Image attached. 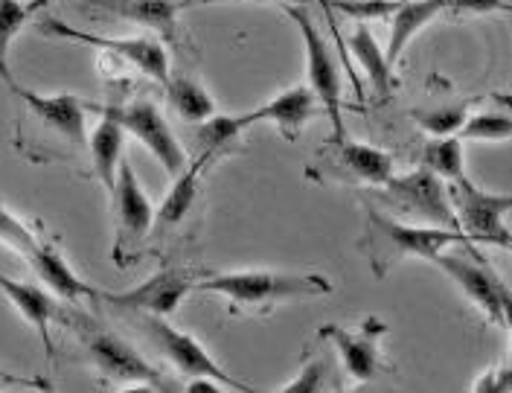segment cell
<instances>
[{"label":"cell","mask_w":512,"mask_h":393,"mask_svg":"<svg viewBox=\"0 0 512 393\" xmlns=\"http://www.w3.org/2000/svg\"><path fill=\"white\" fill-rule=\"evenodd\" d=\"M364 210H367V230H364L367 260L379 277H384L402 260L434 262V257L443 254L451 245H472L460 230L434 228V225H405L393 213L379 210L373 201H364Z\"/></svg>","instance_id":"6da1fadb"},{"label":"cell","mask_w":512,"mask_h":393,"mask_svg":"<svg viewBox=\"0 0 512 393\" xmlns=\"http://www.w3.org/2000/svg\"><path fill=\"white\" fill-rule=\"evenodd\" d=\"M192 292L219 295L230 300V312L256 309L265 312L277 303L303 300V297H323L332 292V283L320 274H291V271H224L210 274L195 283Z\"/></svg>","instance_id":"7a4b0ae2"},{"label":"cell","mask_w":512,"mask_h":393,"mask_svg":"<svg viewBox=\"0 0 512 393\" xmlns=\"http://www.w3.org/2000/svg\"><path fill=\"white\" fill-rule=\"evenodd\" d=\"M59 324L73 329V335L79 338L88 359L94 361L96 373L105 382H134V385H149L155 391H163V376L158 367L149 364L131 344L117 338L111 329L102 327L91 315L62 306Z\"/></svg>","instance_id":"3957f363"},{"label":"cell","mask_w":512,"mask_h":393,"mask_svg":"<svg viewBox=\"0 0 512 393\" xmlns=\"http://www.w3.org/2000/svg\"><path fill=\"white\" fill-rule=\"evenodd\" d=\"M446 196L457 230L472 242V245H498V248H510V193H486L478 184L469 181V175L446 181Z\"/></svg>","instance_id":"277c9868"},{"label":"cell","mask_w":512,"mask_h":393,"mask_svg":"<svg viewBox=\"0 0 512 393\" xmlns=\"http://www.w3.org/2000/svg\"><path fill=\"white\" fill-rule=\"evenodd\" d=\"M286 15L297 24V30L303 35V50H306V85L320 102V111L329 120L332 129V143L347 137V126H344V105H341V67L332 53V47L326 44V38L320 35L315 21L309 18V12L303 6H286Z\"/></svg>","instance_id":"5b68a950"},{"label":"cell","mask_w":512,"mask_h":393,"mask_svg":"<svg viewBox=\"0 0 512 393\" xmlns=\"http://www.w3.org/2000/svg\"><path fill=\"white\" fill-rule=\"evenodd\" d=\"M373 198H379L390 213H396V219L457 230V219L446 196V181L425 166L408 175H390L382 187H373Z\"/></svg>","instance_id":"8992f818"},{"label":"cell","mask_w":512,"mask_h":393,"mask_svg":"<svg viewBox=\"0 0 512 393\" xmlns=\"http://www.w3.org/2000/svg\"><path fill=\"white\" fill-rule=\"evenodd\" d=\"M434 265L446 271L448 280L478 306L486 321L504 329L510 327V289L492 271V265L480 260L475 245H466V251L463 245H451L434 257Z\"/></svg>","instance_id":"52a82bcc"},{"label":"cell","mask_w":512,"mask_h":393,"mask_svg":"<svg viewBox=\"0 0 512 393\" xmlns=\"http://www.w3.org/2000/svg\"><path fill=\"white\" fill-rule=\"evenodd\" d=\"M35 24H38L41 33L50 35V38H64V41H76V44H88V47H96V50H105L108 56H117V59H123L131 67H137L143 76H149L158 85H166V79L172 76V70H169V53H166L163 41L152 38V35L114 38V35L85 33V30L70 27L67 21L56 18V15H47V9L38 12Z\"/></svg>","instance_id":"ba28073f"},{"label":"cell","mask_w":512,"mask_h":393,"mask_svg":"<svg viewBox=\"0 0 512 393\" xmlns=\"http://www.w3.org/2000/svg\"><path fill=\"white\" fill-rule=\"evenodd\" d=\"M128 318H134L137 329H143V335L158 347L160 353H163V359L172 361V364H175L187 379L207 376V379L219 382L224 391H242V393L254 391V388H251V385H245L242 379L230 376L222 364L213 359V356H210V353H207L195 338H192L190 332L172 327L166 318H160V315H128Z\"/></svg>","instance_id":"9c48e42d"},{"label":"cell","mask_w":512,"mask_h":393,"mask_svg":"<svg viewBox=\"0 0 512 393\" xmlns=\"http://www.w3.org/2000/svg\"><path fill=\"white\" fill-rule=\"evenodd\" d=\"M114 251L111 257L117 265H128L131 257L137 254L140 242L152 233L155 225V207H152V198L146 196V190L140 187L134 169L128 164L126 158L120 161L117 169V184H114Z\"/></svg>","instance_id":"30bf717a"},{"label":"cell","mask_w":512,"mask_h":393,"mask_svg":"<svg viewBox=\"0 0 512 393\" xmlns=\"http://www.w3.org/2000/svg\"><path fill=\"white\" fill-rule=\"evenodd\" d=\"M117 117L126 134H131L137 143H143L169 175H178L187 166V152L155 102L134 99L123 108H117Z\"/></svg>","instance_id":"8fae6325"},{"label":"cell","mask_w":512,"mask_h":393,"mask_svg":"<svg viewBox=\"0 0 512 393\" xmlns=\"http://www.w3.org/2000/svg\"><path fill=\"white\" fill-rule=\"evenodd\" d=\"M195 289V280L187 271H178V268H166L152 274L149 280H143L140 286L120 292V295H111V292H102L99 303H108L114 309H120L123 315H160V318H169L178 312L181 300L190 295Z\"/></svg>","instance_id":"7c38bea8"},{"label":"cell","mask_w":512,"mask_h":393,"mask_svg":"<svg viewBox=\"0 0 512 393\" xmlns=\"http://www.w3.org/2000/svg\"><path fill=\"white\" fill-rule=\"evenodd\" d=\"M384 332H387V327L379 318H367L358 327L326 324V327H320L318 335L338 350V359L344 364L347 376L355 379L358 385H367L384 370L382 353H379Z\"/></svg>","instance_id":"4fadbf2b"},{"label":"cell","mask_w":512,"mask_h":393,"mask_svg":"<svg viewBox=\"0 0 512 393\" xmlns=\"http://www.w3.org/2000/svg\"><path fill=\"white\" fill-rule=\"evenodd\" d=\"M9 91L30 108V114L44 129L56 131L59 137L70 140L73 146H88V111L94 105H88L85 99L73 97V94L44 97V94L30 91V88H21L18 82H12Z\"/></svg>","instance_id":"5bb4252c"},{"label":"cell","mask_w":512,"mask_h":393,"mask_svg":"<svg viewBox=\"0 0 512 393\" xmlns=\"http://www.w3.org/2000/svg\"><path fill=\"white\" fill-rule=\"evenodd\" d=\"M318 114H323V111H320V102L315 99V94L309 91V85H294V88H286L283 94L271 97L268 102H262L254 111L236 114V120L242 129H251L256 123H268L286 140H297L300 131L306 129V123L315 120Z\"/></svg>","instance_id":"9a60e30c"},{"label":"cell","mask_w":512,"mask_h":393,"mask_svg":"<svg viewBox=\"0 0 512 393\" xmlns=\"http://www.w3.org/2000/svg\"><path fill=\"white\" fill-rule=\"evenodd\" d=\"M323 149H329V155H335L332 169L338 172L335 178L344 184H364V187H382L384 181L393 175V158L370 143H358V140H326Z\"/></svg>","instance_id":"2e32d148"},{"label":"cell","mask_w":512,"mask_h":393,"mask_svg":"<svg viewBox=\"0 0 512 393\" xmlns=\"http://www.w3.org/2000/svg\"><path fill=\"white\" fill-rule=\"evenodd\" d=\"M0 292L6 295V300H9L12 306H15V312L38 332L47 359H53L56 350H53L50 327H53V324L59 321V315H62V306L56 303V297L50 295V292H44V289H38V286H32V283L12 280V277H6V274H0Z\"/></svg>","instance_id":"e0dca14e"},{"label":"cell","mask_w":512,"mask_h":393,"mask_svg":"<svg viewBox=\"0 0 512 393\" xmlns=\"http://www.w3.org/2000/svg\"><path fill=\"white\" fill-rule=\"evenodd\" d=\"M85 6H94L99 12L117 15L137 27H146L160 35L166 44L178 41V15H181L178 0H88Z\"/></svg>","instance_id":"ac0fdd59"},{"label":"cell","mask_w":512,"mask_h":393,"mask_svg":"<svg viewBox=\"0 0 512 393\" xmlns=\"http://www.w3.org/2000/svg\"><path fill=\"white\" fill-rule=\"evenodd\" d=\"M32 271L38 274V280L53 292V295L64 297L67 303H79V300H91V303H99L102 297V289H96L91 283H85L73 268L70 262L64 260L62 254L56 251V245L50 242H38L35 251L30 254Z\"/></svg>","instance_id":"d6986e66"},{"label":"cell","mask_w":512,"mask_h":393,"mask_svg":"<svg viewBox=\"0 0 512 393\" xmlns=\"http://www.w3.org/2000/svg\"><path fill=\"white\" fill-rule=\"evenodd\" d=\"M96 111H99V126L94 129V134H88V149H91V164H94L96 178L111 196L114 184H117L120 161L126 158L123 155L126 129L120 126L117 105H96Z\"/></svg>","instance_id":"ffe728a7"},{"label":"cell","mask_w":512,"mask_h":393,"mask_svg":"<svg viewBox=\"0 0 512 393\" xmlns=\"http://www.w3.org/2000/svg\"><path fill=\"white\" fill-rule=\"evenodd\" d=\"M446 12V0H405L393 9L390 18V38L384 47V56L390 65L399 62V56L405 53V47L414 41L419 30H425L437 15Z\"/></svg>","instance_id":"44dd1931"},{"label":"cell","mask_w":512,"mask_h":393,"mask_svg":"<svg viewBox=\"0 0 512 393\" xmlns=\"http://www.w3.org/2000/svg\"><path fill=\"white\" fill-rule=\"evenodd\" d=\"M207 161L195 158L192 164H187L178 175H172V187L163 198L158 210H155V233H166V230L178 228L187 216H190L192 204L198 198V181H201V172H204Z\"/></svg>","instance_id":"7402d4cb"},{"label":"cell","mask_w":512,"mask_h":393,"mask_svg":"<svg viewBox=\"0 0 512 393\" xmlns=\"http://www.w3.org/2000/svg\"><path fill=\"white\" fill-rule=\"evenodd\" d=\"M350 53L355 62L361 65L373 94L379 99H387L396 88V76H393V65L384 56V47L376 41V35L370 33L367 24H358L350 35Z\"/></svg>","instance_id":"603a6c76"},{"label":"cell","mask_w":512,"mask_h":393,"mask_svg":"<svg viewBox=\"0 0 512 393\" xmlns=\"http://www.w3.org/2000/svg\"><path fill=\"white\" fill-rule=\"evenodd\" d=\"M163 88H166V102L172 105V111L192 126H198L216 114V99L210 97V91L201 82H195L192 76L175 73L166 79Z\"/></svg>","instance_id":"cb8c5ba5"},{"label":"cell","mask_w":512,"mask_h":393,"mask_svg":"<svg viewBox=\"0 0 512 393\" xmlns=\"http://www.w3.org/2000/svg\"><path fill=\"white\" fill-rule=\"evenodd\" d=\"M53 0H0V79L6 85L15 82L12 70H9V47L12 41L21 35V30L30 24L32 18H38V12H44Z\"/></svg>","instance_id":"d4e9b609"},{"label":"cell","mask_w":512,"mask_h":393,"mask_svg":"<svg viewBox=\"0 0 512 393\" xmlns=\"http://www.w3.org/2000/svg\"><path fill=\"white\" fill-rule=\"evenodd\" d=\"M422 166L434 172L443 181H457L466 175V158H463V140L457 134L448 137H431L422 152Z\"/></svg>","instance_id":"484cf974"},{"label":"cell","mask_w":512,"mask_h":393,"mask_svg":"<svg viewBox=\"0 0 512 393\" xmlns=\"http://www.w3.org/2000/svg\"><path fill=\"white\" fill-rule=\"evenodd\" d=\"M242 131L245 129L239 126L236 114H213L210 120L198 123V137H195L198 140V155L195 158L213 164L219 155H224L236 143V137Z\"/></svg>","instance_id":"4316f807"},{"label":"cell","mask_w":512,"mask_h":393,"mask_svg":"<svg viewBox=\"0 0 512 393\" xmlns=\"http://www.w3.org/2000/svg\"><path fill=\"white\" fill-rule=\"evenodd\" d=\"M0 242H3L6 248H12L18 257L30 260V254L35 251V245L41 242V236H38L27 222H21L9 207L0 201Z\"/></svg>","instance_id":"83f0119b"},{"label":"cell","mask_w":512,"mask_h":393,"mask_svg":"<svg viewBox=\"0 0 512 393\" xmlns=\"http://www.w3.org/2000/svg\"><path fill=\"white\" fill-rule=\"evenodd\" d=\"M460 140H489V143H504L512 137V120L504 114H475L466 117L457 131Z\"/></svg>","instance_id":"f1b7e54d"},{"label":"cell","mask_w":512,"mask_h":393,"mask_svg":"<svg viewBox=\"0 0 512 393\" xmlns=\"http://www.w3.org/2000/svg\"><path fill=\"white\" fill-rule=\"evenodd\" d=\"M466 117H469V114H466V105H443V108L414 111V120L419 123V129H425L431 137L457 134Z\"/></svg>","instance_id":"f546056e"},{"label":"cell","mask_w":512,"mask_h":393,"mask_svg":"<svg viewBox=\"0 0 512 393\" xmlns=\"http://www.w3.org/2000/svg\"><path fill=\"white\" fill-rule=\"evenodd\" d=\"M326 361L323 359H312L303 364V370L294 376V379H288L286 385L280 388L283 393H315L323 391V385H326Z\"/></svg>","instance_id":"4dcf8cb0"},{"label":"cell","mask_w":512,"mask_h":393,"mask_svg":"<svg viewBox=\"0 0 512 393\" xmlns=\"http://www.w3.org/2000/svg\"><path fill=\"white\" fill-rule=\"evenodd\" d=\"M512 388V370L507 361H501V364H495L492 370H486L480 379H475V385H472V391L475 393H501V391H510Z\"/></svg>","instance_id":"1f68e13d"},{"label":"cell","mask_w":512,"mask_h":393,"mask_svg":"<svg viewBox=\"0 0 512 393\" xmlns=\"http://www.w3.org/2000/svg\"><path fill=\"white\" fill-rule=\"evenodd\" d=\"M507 0H446V12L454 15H486V12H507Z\"/></svg>","instance_id":"d6a6232c"},{"label":"cell","mask_w":512,"mask_h":393,"mask_svg":"<svg viewBox=\"0 0 512 393\" xmlns=\"http://www.w3.org/2000/svg\"><path fill=\"white\" fill-rule=\"evenodd\" d=\"M192 3H256V0H192ZM259 3H271V0H259ZM277 3H297V0H277Z\"/></svg>","instance_id":"836d02e7"}]
</instances>
